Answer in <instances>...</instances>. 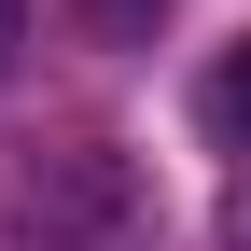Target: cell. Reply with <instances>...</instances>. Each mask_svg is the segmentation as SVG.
I'll list each match as a JSON object with an SVG mask.
<instances>
[{
  "mask_svg": "<svg viewBox=\"0 0 251 251\" xmlns=\"http://www.w3.org/2000/svg\"><path fill=\"white\" fill-rule=\"evenodd\" d=\"M0 209H14L42 251H126L140 237V168H126L98 126H56V140H14Z\"/></svg>",
  "mask_w": 251,
  "mask_h": 251,
  "instance_id": "cell-1",
  "label": "cell"
},
{
  "mask_svg": "<svg viewBox=\"0 0 251 251\" xmlns=\"http://www.w3.org/2000/svg\"><path fill=\"white\" fill-rule=\"evenodd\" d=\"M196 112H209V140H224V153H251V42H237L224 70L196 84Z\"/></svg>",
  "mask_w": 251,
  "mask_h": 251,
  "instance_id": "cell-2",
  "label": "cell"
},
{
  "mask_svg": "<svg viewBox=\"0 0 251 251\" xmlns=\"http://www.w3.org/2000/svg\"><path fill=\"white\" fill-rule=\"evenodd\" d=\"M84 14H98V28H153L168 0H84Z\"/></svg>",
  "mask_w": 251,
  "mask_h": 251,
  "instance_id": "cell-3",
  "label": "cell"
},
{
  "mask_svg": "<svg viewBox=\"0 0 251 251\" xmlns=\"http://www.w3.org/2000/svg\"><path fill=\"white\" fill-rule=\"evenodd\" d=\"M224 251H251V181H237V196H224Z\"/></svg>",
  "mask_w": 251,
  "mask_h": 251,
  "instance_id": "cell-4",
  "label": "cell"
},
{
  "mask_svg": "<svg viewBox=\"0 0 251 251\" xmlns=\"http://www.w3.org/2000/svg\"><path fill=\"white\" fill-rule=\"evenodd\" d=\"M14 28H28V0H0V70H14Z\"/></svg>",
  "mask_w": 251,
  "mask_h": 251,
  "instance_id": "cell-5",
  "label": "cell"
}]
</instances>
